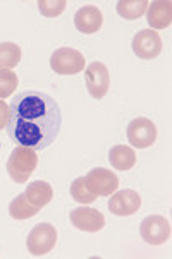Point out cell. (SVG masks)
<instances>
[{
	"instance_id": "obj_22",
	"label": "cell",
	"mask_w": 172,
	"mask_h": 259,
	"mask_svg": "<svg viewBox=\"0 0 172 259\" xmlns=\"http://www.w3.org/2000/svg\"><path fill=\"white\" fill-rule=\"evenodd\" d=\"M9 117H11V107L4 100H0V131L7 127Z\"/></svg>"
},
{
	"instance_id": "obj_2",
	"label": "cell",
	"mask_w": 172,
	"mask_h": 259,
	"mask_svg": "<svg viewBox=\"0 0 172 259\" xmlns=\"http://www.w3.org/2000/svg\"><path fill=\"white\" fill-rule=\"evenodd\" d=\"M7 174L17 184L28 182V179L31 177L35 168L38 166V156L37 151L26 146H16L12 149L11 156L7 160Z\"/></svg>"
},
{
	"instance_id": "obj_16",
	"label": "cell",
	"mask_w": 172,
	"mask_h": 259,
	"mask_svg": "<svg viewBox=\"0 0 172 259\" xmlns=\"http://www.w3.org/2000/svg\"><path fill=\"white\" fill-rule=\"evenodd\" d=\"M147 0H121L117 2V14L124 19H140L143 14H147V9H148Z\"/></svg>"
},
{
	"instance_id": "obj_17",
	"label": "cell",
	"mask_w": 172,
	"mask_h": 259,
	"mask_svg": "<svg viewBox=\"0 0 172 259\" xmlns=\"http://www.w3.org/2000/svg\"><path fill=\"white\" fill-rule=\"evenodd\" d=\"M38 213H40V209L35 208V206H31L28 201H26L24 192L19 196H16L14 201L9 204V214H11L14 220H28V218L37 217Z\"/></svg>"
},
{
	"instance_id": "obj_20",
	"label": "cell",
	"mask_w": 172,
	"mask_h": 259,
	"mask_svg": "<svg viewBox=\"0 0 172 259\" xmlns=\"http://www.w3.org/2000/svg\"><path fill=\"white\" fill-rule=\"evenodd\" d=\"M71 196L73 199L79 204H91L93 201H96V196L91 194L85 186V179L78 177L76 181L71 184Z\"/></svg>"
},
{
	"instance_id": "obj_9",
	"label": "cell",
	"mask_w": 172,
	"mask_h": 259,
	"mask_svg": "<svg viewBox=\"0 0 172 259\" xmlns=\"http://www.w3.org/2000/svg\"><path fill=\"white\" fill-rule=\"evenodd\" d=\"M141 208V197L133 189L116 191L110 194L109 199V211L116 217H131Z\"/></svg>"
},
{
	"instance_id": "obj_6",
	"label": "cell",
	"mask_w": 172,
	"mask_h": 259,
	"mask_svg": "<svg viewBox=\"0 0 172 259\" xmlns=\"http://www.w3.org/2000/svg\"><path fill=\"white\" fill-rule=\"evenodd\" d=\"M127 139L133 148L147 149L157 141V125L150 118H134L127 125Z\"/></svg>"
},
{
	"instance_id": "obj_7",
	"label": "cell",
	"mask_w": 172,
	"mask_h": 259,
	"mask_svg": "<svg viewBox=\"0 0 172 259\" xmlns=\"http://www.w3.org/2000/svg\"><path fill=\"white\" fill-rule=\"evenodd\" d=\"M85 82L91 98L102 100L109 93V88H110V72L107 65L102 62H96V60L91 62L85 69Z\"/></svg>"
},
{
	"instance_id": "obj_19",
	"label": "cell",
	"mask_w": 172,
	"mask_h": 259,
	"mask_svg": "<svg viewBox=\"0 0 172 259\" xmlns=\"http://www.w3.org/2000/svg\"><path fill=\"white\" fill-rule=\"evenodd\" d=\"M17 84H19V79H17V74L12 69L0 71V100L9 98V96L14 93Z\"/></svg>"
},
{
	"instance_id": "obj_10",
	"label": "cell",
	"mask_w": 172,
	"mask_h": 259,
	"mask_svg": "<svg viewBox=\"0 0 172 259\" xmlns=\"http://www.w3.org/2000/svg\"><path fill=\"white\" fill-rule=\"evenodd\" d=\"M133 52L136 57L143 60H152L160 55L162 39L153 29H141L133 38Z\"/></svg>"
},
{
	"instance_id": "obj_18",
	"label": "cell",
	"mask_w": 172,
	"mask_h": 259,
	"mask_svg": "<svg viewBox=\"0 0 172 259\" xmlns=\"http://www.w3.org/2000/svg\"><path fill=\"white\" fill-rule=\"evenodd\" d=\"M21 48L12 41L0 43V71L14 69L21 62Z\"/></svg>"
},
{
	"instance_id": "obj_11",
	"label": "cell",
	"mask_w": 172,
	"mask_h": 259,
	"mask_svg": "<svg viewBox=\"0 0 172 259\" xmlns=\"http://www.w3.org/2000/svg\"><path fill=\"white\" fill-rule=\"evenodd\" d=\"M71 223H73L78 230L95 234V232H100L105 227V217L98 209L81 206V208H76L71 211Z\"/></svg>"
},
{
	"instance_id": "obj_15",
	"label": "cell",
	"mask_w": 172,
	"mask_h": 259,
	"mask_svg": "<svg viewBox=\"0 0 172 259\" xmlns=\"http://www.w3.org/2000/svg\"><path fill=\"white\" fill-rule=\"evenodd\" d=\"M109 161L116 170L126 172V170H131L136 165V153L133 148L121 146V144H119V146L110 148Z\"/></svg>"
},
{
	"instance_id": "obj_3",
	"label": "cell",
	"mask_w": 172,
	"mask_h": 259,
	"mask_svg": "<svg viewBox=\"0 0 172 259\" xmlns=\"http://www.w3.org/2000/svg\"><path fill=\"white\" fill-rule=\"evenodd\" d=\"M85 55L78 52L76 48L62 47L55 50L50 57V67L52 71L59 76H73V74H79L85 69Z\"/></svg>"
},
{
	"instance_id": "obj_14",
	"label": "cell",
	"mask_w": 172,
	"mask_h": 259,
	"mask_svg": "<svg viewBox=\"0 0 172 259\" xmlns=\"http://www.w3.org/2000/svg\"><path fill=\"white\" fill-rule=\"evenodd\" d=\"M24 197L31 206L42 209L52 201V197H54V189H52V186L48 182L35 181L31 184H28V187H26V191H24Z\"/></svg>"
},
{
	"instance_id": "obj_12",
	"label": "cell",
	"mask_w": 172,
	"mask_h": 259,
	"mask_svg": "<svg viewBox=\"0 0 172 259\" xmlns=\"http://www.w3.org/2000/svg\"><path fill=\"white\" fill-rule=\"evenodd\" d=\"M104 24V16L102 11L95 6H86L81 7L74 14V26L79 33L83 34H93L102 28Z\"/></svg>"
},
{
	"instance_id": "obj_1",
	"label": "cell",
	"mask_w": 172,
	"mask_h": 259,
	"mask_svg": "<svg viewBox=\"0 0 172 259\" xmlns=\"http://www.w3.org/2000/svg\"><path fill=\"white\" fill-rule=\"evenodd\" d=\"M9 107L7 134L16 144L43 151L59 138L62 112L50 95L40 90L19 91Z\"/></svg>"
},
{
	"instance_id": "obj_21",
	"label": "cell",
	"mask_w": 172,
	"mask_h": 259,
	"mask_svg": "<svg viewBox=\"0 0 172 259\" xmlns=\"http://www.w3.org/2000/svg\"><path fill=\"white\" fill-rule=\"evenodd\" d=\"M67 7L65 0H40L38 2V11L42 16L45 17H57L60 16Z\"/></svg>"
},
{
	"instance_id": "obj_5",
	"label": "cell",
	"mask_w": 172,
	"mask_h": 259,
	"mask_svg": "<svg viewBox=\"0 0 172 259\" xmlns=\"http://www.w3.org/2000/svg\"><path fill=\"white\" fill-rule=\"evenodd\" d=\"M85 186L93 196H110L119 189V177L107 168H93L85 177Z\"/></svg>"
},
{
	"instance_id": "obj_4",
	"label": "cell",
	"mask_w": 172,
	"mask_h": 259,
	"mask_svg": "<svg viewBox=\"0 0 172 259\" xmlns=\"http://www.w3.org/2000/svg\"><path fill=\"white\" fill-rule=\"evenodd\" d=\"M57 244V230L50 223H38L31 228L26 239V247L31 256L42 257L55 247Z\"/></svg>"
},
{
	"instance_id": "obj_8",
	"label": "cell",
	"mask_w": 172,
	"mask_h": 259,
	"mask_svg": "<svg viewBox=\"0 0 172 259\" xmlns=\"http://www.w3.org/2000/svg\"><path fill=\"white\" fill-rule=\"evenodd\" d=\"M141 239L150 245H162L170 239V223L160 214H150L140 225Z\"/></svg>"
},
{
	"instance_id": "obj_13",
	"label": "cell",
	"mask_w": 172,
	"mask_h": 259,
	"mask_svg": "<svg viewBox=\"0 0 172 259\" xmlns=\"http://www.w3.org/2000/svg\"><path fill=\"white\" fill-rule=\"evenodd\" d=\"M147 23L150 29H165L172 23V2L170 0H155L148 4Z\"/></svg>"
}]
</instances>
